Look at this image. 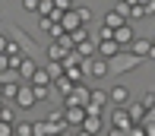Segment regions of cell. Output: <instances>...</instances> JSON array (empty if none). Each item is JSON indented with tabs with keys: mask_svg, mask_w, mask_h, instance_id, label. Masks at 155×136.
Wrapping results in <instances>:
<instances>
[{
	"mask_svg": "<svg viewBox=\"0 0 155 136\" xmlns=\"http://www.w3.org/2000/svg\"><path fill=\"white\" fill-rule=\"evenodd\" d=\"M35 70H38V63H35V60H32L29 54H22V60L16 63V73H19V82H29Z\"/></svg>",
	"mask_w": 155,
	"mask_h": 136,
	"instance_id": "11",
	"label": "cell"
},
{
	"mask_svg": "<svg viewBox=\"0 0 155 136\" xmlns=\"http://www.w3.org/2000/svg\"><path fill=\"white\" fill-rule=\"evenodd\" d=\"M82 67H86V76H89V79H104V76H111L108 60H104V57H98V54L86 57V60H82Z\"/></svg>",
	"mask_w": 155,
	"mask_h": 136,
	"instance_id": "3",
	"label": "cell"
},
{
	"mask_svg": "<svg viewBox=\"0 0 155 136\" xmlns=\"http://www.w3.org/2000/svg\"><path fill=\"white\" fill-rule=\"evenodd\" d=\"M13 136H32V124L22 120V124H13Z\"/></svg>",
	"mask_w": 155,
	"mask_h": 136,
	"instance_id": "21",
	"label": "cell"
},
{
	"mask_svg": "<svg viewBox=\"0 0 155 136\" xmlns=\"http://www.w3.org/2000/svg\"><path fill=\"white\" fill-rule=\"evenodd\" d=\"M45 70H48V76H51V79L63 76V63H60V60H48V63H45Z\"/></svg>",
	"mask_w": 155,
	"mask_h": 136,
	"instance_id": "20",
	"label": "cell"
},
{
	"mask_svg": "<svg viewBox=\"0 0 155 136\" xmlns=\"http://www.w3.org/2000/svg\"><path fill=\"white\" fill-rule=\"evenodd\" d=\"M133 38H136V28L130 25V19H127V22H120V25L114 28V41H117L120 48H130V41H133Z\"/></svg>",
	"mask_w": 155,
	"mask_h": 136,
	"instance_id": "7",
	"label": "cell"
},
{
	"mask_svg": "<svg viewBox=\"0 0 155 136\" xmlns=\"http://www.w3.org/2000/svg\"><path fill=\"white\" fill-rule=\"evenodd\" d=\"M73 51L79 54L82 60H86V57H92V54H95V38H86V41H79V45H76Z\"/></svg>",
	"mask_w": 155,
	"mask_h": 136,
	"instance_id": "18",
	"label": "cell"
},
{
	"mask_svg": "<svg viewBox=\"0 0 155 136\" xmlns=\"http://www.w3.org/2000/svg\"><path fill=\"white\" fill-rule=\"evenodd\" d=\"M6 67H10V60H6V54H3V51H0V73H3V70H6Z\"/></svg>",
	"mask_w": 155,
	"mask_h": 136,
	"instance_id": "29",
	"label": "cell"
},
{
	"mask_svg": "<svg viewBox=\"0 0 155 136\" xmlns=\"http://www.w3.org/2000/svg\"><path fill=\"white\" fill-rule=\"evenodd\" d=\"M101 22L108 25V28H117L120 22H127V16H124L120 10H117V6H114V10H111V13H104V19H101Z\"/></svg>",
	"mask_w": 155,
	"mask_h": 136,
	"instance_id": "17",
	"label": "cell"
},
{
	"mask_svg": "<svg viewBox=\"0 0 155 136\" xmlns=\"http://www.w3.org/2000/svg\"><path fill=\"white\" fill-rule=\"evenodd\" d=\"M82 117H86V104H63V120L70 127H79Z\"/></svg>",
	"mask_w": 155,
	"mask_h": 136,
	"instance_id": "8",
	"label": "cell"
},
{
	"mask_svg": "<svg viewBox=\"0 0 155 136\" xmlns=\"http://www.w3.org/2000/svg\"><path fill=\"white\" fill-rule=\"evenodd\" d=\"M3 48H6V35L0 32V51H3Z\"/></svg>",
	"mask_w": 155,
	"mask_h": 136,
	"instance_id": "32",
	"label": "cell"
},
{
	"mask_svg": "<svg viewBox=\"0 0 155 136\" xmlns=\"http://www.w3.org/2000/svg\"><path fill=\"white\" fill-rule=\"evenodd\" d=\"M16 89H19V82H16V79L3 82V98H13V95H16Z\"/></svg>",
	"mask_w": 155,
	"mask_h": 136,
	"instance_id": "25",
	"label": "cell"
},
{
	"mask_svg": "<svg viewBox=\"0 0 155 136\" xmlns=\"http://www.w3.org/2000/svg\"><path fill=\"white\" fill-rule=\"evenodd\" d=\"M0 136H13V124L10 120H0Z\"/></svg>",
	"mask_w": 155,
	"mask_h": 136,
	"instance_id": "27",
	"label": "cell"
},
{
	"mask_svg": "<svg viewBox=\"0 0 155 136\" xmlns=\"http://www.w3.org/2000/svg\"><path fill=\"white\" fill-rule=\"evenodd\" d=\"M108 101H111V104H127V101H130V85L114 82V85H111V92H108Z\"/></svg>",
	"mask_w": 155,
	"mask_h": 136,
	"instance_id": "10",
	"label": "cell"
},
{
	"mask_svg": "<svg viewBox=\"0 0 155 136\" xmlns=\"http://www.w3.org/2000/svg\"><path fill=\"white\" fill-rule=\"evenodd\" d=\"M60 25H63V32H76V28L82 25L79 13H76V3H73V6H67V10L60 13Z\"/></svg>",
	"mask_w": 155,
	"mask_h": 136,
	"instance_id": "6",
	"label": "cell"
},
{
	"mask_svg": "<svg viewBox=\"0 0 155 136\" xmlns=\"http://www.w3.org/2000/svg\"><path fill=\"white\" fill-rule=\"evenodd\" d=\"M13 101H16V108H22V111H32L35 104H38V98H35V89H32V82H19V89H16V95H13Z\"/></svg>",
	"mask_w": 155,
	"mask_h": 136,
	"instance_id": "4",
	"label": "cell"
},
{
	"mask_svg": "<svg viewBox=\"0 0 155 136\" xmlns=\"http://www.w3.org/2000/svg\"><path fill=\"white\" fill-rule=\"evenodd\" d=\"M0 120H10V124H16V111L6 108V104H0Z\"/></svg>",
	"mask_w": 155,
	"mask_h": 136,
	"instance_id": "24",
	"label": "cell"
},
{
	"mask_svg": "<svg viewBox=\"0 0 155 136\" xmlns=\"http://www.w3.org/2000/svg\"><path fill=\"white\" fill-rule=\"evenodd\" d=\"M70 3H79V0H70Z\"/></svg>",
	"mask_w": 155,
	"mask_h": 136,
	"instance_id": "34",
	"label": "cell"
},
{
	"mask_svg": "<svg viewBox=\"0 0 155 136\" xmlns=\"http://www.w3.org/2000/svg\"><path fill=\"white\" fill-rule=\"evenodd\" d=\"M146 16H155V0H146Z\"/></svg>",
	"mask_w": 155,
	"mask_h": 136,
	"instance_id": "28",
	"label": "cell"
},
{
	"mask_svg": "<svg viewBox=\"0 0 155 136\" xmlns=\"http://www.w3.org/2000/svg\"><path fill=\"white\" fill-rule=\"evenodd\" d=\"M35 89V98H38V101H48V98H51V85H32Z\"/></svg>",
	"mask_w": 155,
	"mask_h": 136,
	"instance_id": "23",
	"label": "cell"
},
{
	"mask_svg": "<svg viewBox=\"0 0 155 136\" xmlns=\"http://www.w3.org/2000/svg\"><path fill=\"white\" fill-rule=\"evenodd\" d=\"M152 41H155V38H152Z\"/></svg>",
	"mask_w": 155,
	"mask_h": 136,
	"instance_id": "36",
	"label": "cell"
},
{
	"mask_svg": "<svg viewBox=\"0 0 155 136\" xmlns=\"http://www.w3.org/2000/svg\"><path fill=\"white\" fill-rule=\"evenodd\" d=\"M143 3H146V0H143Z\"/></svg>",
	"mask_w": 155,
	"mask_h": 136,
	"instance_id": "35",
	"label": "cell"
},
{
	"mask_svg": "<svg viewBox=\"0 0 155 136\" xmlns=\"http://www.w3.org/2000/svg\"><path fill=\"white\" fill-rule=\"evenodd\" d=\"M139 63H143V57H136L130 48H120L114 57H108V70H111V76H124V73H130L133 67H139Z\"/></svg>",
	"mask_w": 155,
	"mask_h": 136,
	"instance_id": "1",
	"label": "cell"
},
{
	"mask_svg": "<svg viewBox=\"0 0 155 136\" xmlns=\"http://www.w3.org/2000/svg\"><path fill=\"white\" fill-rule=\"evenodd\" d=\"M130 127H133L130 111H127L124 104H114V111H111V133H114V136H124V133H130Z\"/></svg>",
	"mask_w": 155,
	"mask_h": 136,
	"instance_id": "2",
	"label": "cell"
},
{
	"mask_svg": "<svg viewBox=\"0 0 155 136\" xmlns=\"http://www.w3.org/2000/svg\"><path fill=\"white\" fill-rule=\"evenodd\" d=\"M0 98H3V82H0Z\"/></svg>",
	"mask_w": 155,
	"mask_h": 136,
	"instance_id": "33",
	"label": "cell"
},
{
	"mask_svg": "<svg viewBox=\"0 0 155 136\" xmlns=\"http://www.w3.org/2000/svg\"><path fill=\"white\" fill-rule=\"evenodd\" d=\"M149 48H152V38H146V35H136V38L130 41V51L136 57H143V60H146V54H149Z\"/></svg>",
	"mask_w": 155,
	"mask_h": 136,
	"instance_id": "13",
	"label": "cell"
},
{
	"mask_svg": "<svg viewBox=\"0 0 155 136\" xmlns=\"http://www.w3.org/2000/svg\"><path fill=\"white\" fill-rule=\"evenodd\" d=\"M124 108L130 111V117H133V124H139V120H146V114H149V108H146V101H127Z\"/></svg>",
	"mask_w": 155,
	"mask_h": 136,
	"instance_id": "14",
	"label": "cell"
},
{
	"mask_svg": "<svg viewBox=\"0 0 155 136\" xmlns=\"http://www.w3.org/2000/svg\"><path fill=\"white\" fill-rule=\"evenodd\" d=\"M32 85H51V76H48V70L45 67H38V70H35V73H32V79H29Z\"/></svg>",
	"mask_w": 155,
	"mask_h": 136,
	"instance_id": "19",
	"label": "cell"
},
{
	"mask_svg": "<svg viewBox=\"0 0 155 136\" xmlns=\"http://www.w3.org/2000/svg\"><path fill=\"white\" fill-rule=\"evenodd\" d=\"M149 108H152V111H149V114H146V120H152V124H155V101L149 104Z\"/></svg>",
	"mask_w": 155,
	"mask_h": 136,
	"instance_id": "30",
	"label": "cell"
},
{
	"mask_svg": "<svg viewBox=\"0 0 155 136\" xmlns=\"http://www.w3.org/2000/svg\"><path fill=\"white\" fill-rule=\"evenodd\" d=\"M146 60H155V41H152V48H149V54H146Z\"/></svg>",
	"mask_w": 155,
	"mask_h": 136,
	"instance_id": "31",
	"label": "cell"
},
{
	"mask_svg": "<svg viewBox=\"0 0 155 136\" xmlns=\"http://www.w3.org/2000/svg\"><path fill=\"white\" fill-rule=\"evenodd\" d=\"M117 51H120V45H117L114 38H101V41H95V54L104 57V60H108V57H114Z\"/></svg>",
	"mask_w": 155,
	"mask_h": 136,
	"instance_id": "12",
	"label": "cell"
},
{
	"mask_svg": "<svg viewBox=\"0 0 155 136\" xmlns=\"http://www.w3.org/2000/svg\"><path fill=\"white\" fill-rule=\"evenodd\" d=\"M104 104H111L108 101V92L104 89H89V101H86V114H101Z\"/></svg>",
	"mask_w": 155,
	"mask_h": 136,
	"instance_id": "5",
	"label": "cell"
},
{
	"mask_svg": "<svg viewBox=\"0 0 155 136\" xmlns=\"http://www.w3.org/2000/svg\"><path fill=\"white\" fill-rule=\"evenodd\" d=\"M25 13H38V0H19Z\"/></svg>",
	"mask_w": 155,
	"mask_h": 136,
	"instance_id": "26",
	"label": "cell"
},
{
	"mask_svg": "<svg viewBox=\"0 0 155 136\" xmlns=\"http://www.w3.org/2000/svg\"><path fill=\"white\" fill-rule=\"evenodd\" d=\"M51 133H57V127L51 120H35L32 124V136H51Z\"/></svg>",
	"mask_w": 155,
	"mask_h": 136,
	"instance_id": "15",
	"label": "cell"
},
{
	"mask_svg": "<svg viewBox=\"0 0 155 136\" xmlns=\"http://www.w3.org/2000/svg\"><path fill=\"white\" fill-rule=\"evenodd\" d=\"M67 51H70V48H63L57 38H51V45H48V60H63Z\"/></svg>",
	"mask_w": 155,
	"mask_h": 136,
	"instance_id": "16",
	"label": "cell"
},
{
	"mask_svg": "<svg viewBox=\"0 0 155 136\" xmlns=\"http://www.w3.org/2000/svg\"><path fill=\"white\" fill-rule=\"evenodd\" d=\"M76 13H79V19H82V25H89V22H92V10H89L86 3H76Z\"/></svg>",
	"mask_w": 155,
	"mask_h": 136,
	"instance_id": "22",
	"label": "cell"
},
{
	"mask_svg": "<svg viewBox=\"0 0 155 136\" xmlns=\"http://www.w3.org/2000/svg\"><path fill=\"white\" fill-rule=\"evenodd\" d=\"M104 130V117L101 114H86L79 124V133H101Z\"/></svg>",
	"mask_w": 155,
	"mask_h": 136,
	"instance_id": "9",
	"label": "cell"
}]
</instances>
